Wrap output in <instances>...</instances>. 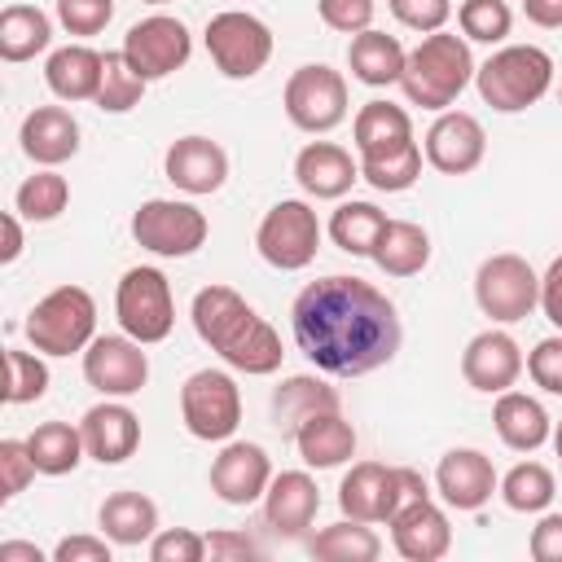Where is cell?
I'll return each instance as SVG.
<instances>
[{"instance_id": "ac0fdd59", "label": "cell", "mask_w": 562, "mask_h": 562, "mask_svg": "<svg viewBox=\"0 0 562 562\" xmlns=\"http://www.w3.org/2000/svg\"><path fill=\"white\" fill-rule=\"evenodd\" d=\"M316 509H321V492H316L312 474H303V470L272 474V483L263 492V522H268L272 536L303 540L307 527L316 522Z\"/></svg>"}, {"instance_id": "b9f144b4", "label": "cell", "mask_w": 562, "mask_h": 562, "mask_svg": "<svg viewBox=\"0 0 562 562\" xmlns=\"http://www.w3.org/2000/svg\"><path fill=\"white\" fill-rule=\"evenodd\" d=\"M4 404H35L48 391V364L40 360V351H4Z\"/></svg>"}, {"instance_id": "52a82bcc", "label": "cell", "mask_w": 562, "mask_h": 562, "mask_svg": "<svg viewBox=\"0 0 562 562\" xmlns=\"http://www.w3.org/2000/svg\"><path fill=\"white\" fill-rule=\"evenodd\" d=\"M474 303H479L483 316H492L501 325L527 321L540 307V277H536V268L522 255L501 250V255L479 263V272H474Z\"/></svg>"}, {"instance_id": "f5cc1de1", "label": "cell", "mask_w": 562, "mask_h": 562, "mask_svg": "<svg viewBox=\"0 0 562 562\" xmlns=\"http://www.w3.org/2000/svg\"><path fill=\"white\" fill-rule=\"evenodd\" d=\"M536 562H562V514H540V522L531 527L527 540Z\"/></svg>"}, {"instance_id": "91938a15", "label": "cell", "mask_w": 562, "mask_h": 562, "mask_svg": "<svg viewBox=\"0 0 562 562\" xmlns=\"http://www.w3.org/2000/svg\"><path fill=\"white\" fill-rule=\"evenodd\" d=\"M140 4H171V0H140Z\"/></svg>"}, {"instance_id": "277c9868", "label": "cell", "mask_w": 562, "mask_h": 562, "mask_svg": "<svg viewBox=\"0 0 562 562\" xmlns=\"http://www.w3.org/2000/svg\"><path fill=\"white\" fill-rule=\"evenodd\" d=\"M549 83H553V57L536 44H505L474 70L479 97L501 114H518L536 105L549 92Z\"/></svg>"}, {"instance_id": "603a6c76", "label": "cell", "mask_w": 562, "mask_h": 562, "mask_svg": "<svg viewBox=\"0 0 562 562\" xmlns=\"http://www.w3.org/2000/svg\"><path fill=\"white\" fill-rule=\"evenodd\" d=\"M435 487L452 509H483L501 487V479L479 448H452L435 465Z\"/></svg>"}, {"instance_id": "7a4b0ae2", "label": "cell", "mask_w": 562, "mask_h": 562, "mask_svg": "<svg viewBox=\"0 0 562 562\" xmlns=\"http://www.w3.org/2000/svg\"><path fill=\"white\" fill-rule=\"evenodd\" d=\"M193 329L198 338L237 373L268 378L281 369V338L277 329L233 290V285H206L193 294Z\"/></svg>"}, {"instance_id": "681fc988", "label": "cell", "mask_w": 562, "mask_h": 562, "mask_svg": "<svg viewBox=\"0 0 562 562\" xmlns=\"http://www.w3.org/2000/svg\"><path fill=\"white\" fill-rule=\"evenodd\" d=\"M527 373L540 391L562 395V338H540L527 356Z\"/></svg>"}, {"instance_id": "ffe728a7", "label": "cell", "mask_w": 562, "mask_h": 562, "mask_svg": "<svg viewBox=\"0 0 562 562\" xmlns=\"http://www.w3.org/2000/svg\"><path fill=\"white\" fill-rule=\"evenodd\" d=\"M518 373H522V351L505 329H483L461 351V378L483 395L509 391L518 382Z\"/></svg>"}, {"instance_id": "7dc6e473", "label": "cell", "mask_w": 562, "mask_h": 562, "mask_svg": "<svg viewBox=\"0 0 562 562\" xmlns=\"http://www.w3.org/2000/svg\"><path fill=\"white\" fill-rule=\"evenodd\" d=\"M373 0H316V13L329 31H342V35H360L373 26Z\"/></svg>"}, {"instance_id": "e0dca14e", "label": "cell", "mask_w": 562, "mask_h": 562, "mask_svg": "<svg viewBox=\"0 0 562 562\" xmlns=\"http://www.w3.org/2000/svg\"><path fill=\"white\" fill-rule=\"evenodd\" d=\"M268 483H272V461L259 443L233 439L211 461V492L224 505H255V501H263Z\"/></svg>"}, {"instance_id": "11a10c76", "label": "cell", "mask_w": 562, "mask_h": 562, "mask_svg": "<svg viewBox=\"0 0 562 562\" xmlns=\"http://www.w3.org/2000/svg\"><path fill=\"white\" fill-rule=\"evenodd\" d=\"M522 13L544 31L562 26V0H522Z\"/></svg>"}, {"instance_id": "6da1fadb", "label": "cell", "mask_w": 562, "mask_h": 562, "mask_svg": "<svg viewBox=\"0 0 562 562\" xmlns=\"http://www.w3.org/2000/svg\"><path fill=\"white\" fill-rule=\"evenodd\" d=\"M299 351L334 378H364L395 360L404 329L395 303L360 277H321L299 290L290 307Z\"/></svg>"}, {"instance_id": "d590c367", "label": "cell", "mask_w": 562, "mask_h": 562, "mask_svg": "<svg viewBox=\"0 0 562 562\" xmlns=\"http://www.w3.org/2000/svg\"><path fill=\"white\" fill-rule=\"evenodd\" d=\"M307 553L321 558V562H373L382 553V540L373 536L369 522L342 518V522L321 527L316 536H307Z\"/></svg>"}, {"instance_id": "836d02e7", "label": "cell", "mask_w": 562, "mask_h": 562, "mask_svg": "<svg viewBox=\"0 0 562 562\" xmlns=\"http://www.w3.org/2000/svg\"><path fill=\"white\" fill-rule=\"evenodd\" d=\"M53 44V22L35 4H4L0 13V57L4 61H31Z\"/></svg>"}, {"instance_id": "7bdbcfd3", "label": "cell", "mask_w": 562, "mask_h": 562, "mask_svg": "<svg viewBox=\"0 0 562 562\" xmlns=\"http://www.w3.org/2000/svg\"><path fill=\"white\" fill-rule=\"evenodd\" d=\"M457 22H461V35L465 40H479V44H501L514 26V13L505 0H461L457 9Z\"/></svg>"}, {"instance_id": "7402d4cb", "label": "cell", "mask_w": 562, "mask_h": 562, "mask_svg": "<svg viewBox=\"0 0 562 562\" xmlns=\"http://www.w3.org/2000/svg\"><path fill=\"white\" fill-rule=\"evenodd\" d=\"M79 435H83V448L92 461L119 465L140 448V417L123 400H105V404H92L83 413Z\"/></svg>"}, {"instance_id": "8992f818", "label": "cell", "mask_w": 562, "mask_h": 562, "mask_svg": "<svg viewBox=\"0 0 562 562\" xmlns=\"http://www.w3.org/2000/svg\"><path fill=\"white\" fill-rule=\"evenodd\" d=\"M26 338L40 356H75L88 351L97 338V303L83 285H57L48 290L31 316H26Z\"/></svg>"}, {"instance_id": "816d5d0a", "label": "cell", "mask_w": 562, "mask_h": 562, "mask_svg": "<svg viewBox=\"0 0 562 562\" xmlns=\"http://www.w3.org/2000/svg\"><path fill=\"white\" fill-rule=\"evenodd\" d=\"M110 536H66L53 549V562H110Z\"/></svg>"}, {"instance_id": "f546056e", "label": "cell", "mask_w": 562, "mask_h": 562, "mask_svg": "<svg viewBox=\"0 0 562 562\" xmlns=\"http://www.w3.org/2000/svg\"><path fill=\"white\" fill-rule=\"evenodd\" d=\"M351 136H356L360 158H382L413 140V119L391 101H364L351 119Z\"/></svg>"}, {"instance_id": "9c48e42d", "label": "cell", "mask_w": 562, "mask_h": 562, "mask_svg": "<svg viewBox=\"0 0 562 562\" xmlns=\"http://www.w3.org/2000/svg\"><path fill=\"white\" fill-rule=\"evenodd\" d=\"M281 105H285V119L299 127V132H334L342 119H347V79L325 66V61H312V66H299L290 79H285V92H281Z\"/></svg>"}, {"instance_id": "f6af8a7d", "label": "cell", "mask_w": 562, "mask_h": 562, "mask_svg": "<svg viewBox=\"0 0 562 562\" xmlns=\"http://www.w3.org/2000/svg\"><path fill=\"white\" fill-rule=\"evenodd\" d=\"M114 18V0H57V22L70 35H101Z\"/></svg>"}, {"instance_id": "44dd1931", "label": "cell", "mask_w": 562, "mask_h": 562, "mask_svg": "<svg viewBox=\"0 0 562 562\" xmlns=\"http://www.w3.org/2000/svg\"><path fill=\"white\" fill-rule=\"evenodd\" d=\"M162 171L180 193L202 198V193H215L228 180V154L211 136H180V140L167 145Z\"/></svg>"}, {"instance_id": "8fae6325", "label": "cell", "mask_w": 562, "mask_h": 562, "mask_svg": "<svg viewBox=\"0 0 562 562\" xmlns=\"http://www.w3.org/2000/svg\"><path fill=\"white\" fill-rule=\"evenodd\" d=\"M114 316L123 334L136 342H162L176 325V303H171V281L158 268H127L119 290H114Z\"/></svg>"}, {"instance_id": "ab89813d", "label": "cell", "mask_w": 562, "mask_h": 562, "mask_svg": "<svg viewBox=\"0 0 562 562\" xmlns=\"http://www.w3.org/2000/svg\"><path fill=\"white\" fill-rule=\"evenodd\" d=\"M145 83L149 79L140 70H132V61L123 53H105V70H101V88H97V110L127 114L132 105H140Z\"/></svg>"}, {"instance_id": "4dcf8cb0", "label": "cell", "mask_w": 562, "mask_h": 562, "mask_svg": "<svg viewBox=\"0 0 562 562\" xmlns=\"http://www.w3.org/2000/svg\"><path fill=\"white\" fill-rule=\"evenodd\" d=\"M404 61H408L404 44H400L395 35H386V31H373V26L360 31V35H351V44H347V66H351V75H356L360 83H369V88L400 83Z\"/></svg>"}, {"instance_id": "db71d44e", "label": "cell", "mask_w": 562, "mask_h": 562, "mask_svg": "<svg viewBox=\"0 0 562 562\" xmlns=\"http://www.w3.org/2000/svg\"><path fill=\"white\" fill-rule=\"evenodd\" d=\"M540 312L562 329V255L549 263V272L540 277Z\"/></svg>"}, {"instance_id": "c3c4849f", "label": "cell", "mask_w": 562, "mask_h": 562, "mask_svg": "<svg viewBox=\"0 0 562 562\" xmlns=\"http://www.w3.org/2000/svg\"><path fill=\"white\" fill-rule=\"evenodd\" d=\"M386 4H391L395 22H404L408 31H422V35L443 31V22L452 18V0H386Z\"/></svg>"}, {"instance_id": "ee69618b", "label": "cell", "mask_w": 562, "mask_h": 562, "mask_svg": "<svg viewBox=\"0 0 562 562\" xmlns=\"http://www.w3.org/2000/svg\"><path fill=\"white\" fill-rule=\"evenodd\" d=\"M35 461L26 439H0V501H13L18 492H26V483L35 479Z\"/></svg>"}, {"instance_id": "74e56055", "label": "cell", "mask_w": 562, "mask_h": 562, "mask_svg": "<svg viewBox=\"0 0 562 562\" xmlns=\"http://www.w3.org/2000/svg\"><path fill=\"white\" fill-rule=\"evenodd\" d=\"M66 202H70V184H66V176H57L53 167L26 176V180L18 184V193H13V211H18L22 220H31V224L57 220V215L66 211Z\"/></svg>"}, {"instance_id": "f907efd6", "label": "cell", "mask_w": 562, "mask_h": 562, "mask_svg": "<svg viewBox=\"0 0 562 562\" xmlns=\"http://www.w3.org/2000/svg\"><path fill=\"white\" fill-rule=\"evenodd\" d=\"M206 558L211 562H246V558H259V540H250L246 531H211Z\"/></svg>"}, {"instance_id": "2e32d148", "label": "cell", "mask_w": 562, "mask_h": 562, "mask_svg": "<svg viewBox=\"0 0 562 562\" xmlns=\"http://www.w3.org/2000/svg\"><path fill=\"white\" fill-rule=\"evenodd\" d=\"M487 154V132L465 110H439L426 132V162L443 176H470Z\"/></svg>"}, {"instance_id": "f1b7e54d", "label": "cell", "mask_w": 562, "mask_h": 562, "mask_svg": "<svg viewBox=\"0 0 562 562\" xmlns=\"http://www.w3.org/2000/svg\"><path fill=\"white\" fill-rule=\"evenodd\" d=\"M101 70H105V57L88 44H66V48L48 53V61H44V79H48L53 97H61V101H97Z\"/></svg>"}, {"instance_id": "bcb514c9", "label": "cell", "mask_w": 562, "mask_h": 562, "mask_svg": "<svg viewBox=\"0 0 562 562\" xmlns=\"http://www.w3.org/2000/svg\"><path fill=\"white\" fill-rule=\"evenodd\" d=\"M149 558H154V562H202V558H206V536H198V531H189V527L154 531Z\"/></svg>"}, {"instance_id": "7c38bea8", "label": "cell", "mask_w": 562, "mask_h": 562, "mask_svg": "<svg viewBox=\"0 0 562 562\" xmlns=\"http://www.w3.org/2000/svg\"><path fill=\"white\" fill-rule=\"evenodd\" d=\"M206 53L224 79H255L272 57V31L255 13L224 9L206 22Z\"/></svg>"}, {"instance_id": "d6a6232c", "label": "cell", "mask_w": 562, "mask_h": 562, "mask_svg": "<svg viewBox=\"0 0 562 562\" xmlns=\"http://www.w3.org/2000/svg\"><path fill=\"white\" fill-rule=\"evenodd\" d=\"M369 259L386 277H417L430 263V237L413 220H386V228L378 233V246H373Z\"/></svg>"}, {"instance_id": "e575fe53", "label": "cell", "mask_w": 562, "mask_h": 562, "mask_svg": "<svg viewBox=\"0 0 562 562\" xmlns=\"http://www.w3.org/2000/svg\"><path fill=\"white\" fill-rule=\"evenodd\" d=\"M26 448H31L35 470L48 474V479L70 474V470L88 457L83 435H79V426H70V422H40V426L26 435Z\"/></svg>"}, {"instance_id": "60d3db41", "label": "cell", "mask_w": 562, "mask_h": 562, "mask_svg": "<svg viewBox=\"0 0 562 562\" xmlns=\"http://www.w3.org/2000/svg\"><path fill=\"white\" fill-rule=\"evenodd\" d=\"M422 176V149L417 140H408L404 149L395 154H382V158H360V180H369L378 193H404L413 189Z\"/></svg>"}, {"instance_id": "8d00e7d4", "label": "cell", "mask_w": 562, "mask_h": 562, "mask_svg": "<svg viewBox=\"0 0 562 562\" xmlns=\"http://www.w3.org/2000/svg\"><path fill=\"white\" fill-rule=\"evenodd\" d=\"M386 228V211H378L373 202H342L334 215H329V237L338 250L347 255H373L378 246V233Z\"/></svg>"}, {"instance_id": "f35d334b", "label": "cell", "mask_w": 562, "mask_h": 562, "mask_svg": "<svg viewBox=\"0 0 562 562\" xmlns=\"http://www.w3.org/2000/svg\"><path fill=\"white\" fill-rule=\"evenodd\" d=\"M501 501L514 509V514H544L549 501H553V474L549 465L540 461H518L505 479H501Z\"/></svg>"}, {"instance_id": "83f0119b", "label": "cell", "mask_w": 562, "mask_h": 562, "mask_svg": "<svg viewBox=\"0 0 562 562\" xmlns=\"http://www.w3.org/2000/svg\"><path fill=\"white\" fill-rule=\"evenodd\" d=\"M294 448H299L303 465H312V470H334V465H342V461L356 457V430H351V422L342 417V408H329V413H316L312 422L299 426Z\"/></svg>"}, {"instance_id": "680465c9", "label": "cell", "mask_w": 562, "mask_h": 562, "mask_svg": "<svg viewBox=\"0 0 562 562\" xmlns=\"http://www.w3.org/2000/svg\"><path fill=\"white\" fill-rule=\"evenodd\" d=\"M553 448H558V461H562V422L553 426Z\"/></svg>"}, {"instance_id": "4316f807", "label": "cell", "mask_w": 562, "mask_h": 562, "mask_svg": "<svg viewBox=\"0 0 562 562\" xmlns=\"http://www.w3.org/2000/svg\"><path fill=\"white\" fill-rule=\"evenodd\" d=\"M492 426H496L501 443H505V448H514V452H536V448L553 435V422H549L544 404H540V400H531L527 391H514V386L496 395Z\"/></svg>"}, {"instance_id": "4fadbf2b", "label": "cell", "mask_w": 562, "mask_h": 562, "mask_svg": "<svg viewBox=\"0 0 562 562\" xmlns=\"http://www.w3.org/2000/svg\"><path fill=\"white\" fill-rule=\"evenodd\" d=\"M211 224L193 202H176V198H149L136 206L132 215V237L136 246H145L149 255L162 259H184L206 241Z\"/></svg>"}, {"instance_id": "3957f363", "label": "cell", "mask_w": 562, "mask_h": 562, "mask_svg": "<svg viewBox=\"0 0 562 562\" xmlns=\"http://www.w3.org/2000/svg\"><path fill=\"white\" fill-rule=\"evenodd\" d=\"M474 57H470V44L461 35H448V31H430L422 35V44L408 53L404 61V75H400V88L413 105L422 110H448L474 79Z\"/></svg>"}, {"instance_id": "d4e9b609", "label": "cell", "mask_w": 562, "mask_h": 562, "mask_svg": "<svg viewBox=\"0 0 562 562\" xmlns=\"http://www.w3.org/2000/svg\"><path fill=\"white\" fill-rule=\"evenodd\" d=\"M22 154L40 167H57L66 158L79 154V123L66 105H35L26 119H22Z\"/></svg>"}, {"instance_id": "ba28073f", "label": "cell", "mask_w": 562, "mask_h": 562, "mask_svg": "<svg viewBox=\"0 0 562 562\" xmlns=\"http://www.w3.org/2000/svg\"><path fill=\"white\" fill-rule=\"evenodd\" d=\"M180 417L193 439L224 443L241 422V391L224 369H198L180 386Z\"/></svg>"}, {"instance_id": "6f0895ef", "label": "cell", "mask_w": 562, "mask_h": 562, "mask_svg": "<svg viewBox=\"0 0 562 562\" xmlns=\"http://www.w3.org/2000/svg\"><path fill=\"white\" fill-rule=\"evenodd\" d=\"M0 562H44V553L26 540H4L0 544Z\"/></svg>"}, {"instance_id": "9a60e30c", "label": "cell", "mask_w": 562, "mask_h": 562, "mask_svg": "<svg viewBox=\"0 0 562 562\" xmlns=\"http://www.w3.org/2000/svg\"><path fill=\"white\" fill-rule=\"evenodd\" d=\"M132 334H97L83 351V378L105 400H127L149 382V356Z\"/></svg>"}, {"instance_id": "5bb4252c", "label": "cell", "mask_w": 562, "mask_h": 562, "mask_svg": "<svg viewBox=\"0 0 562 562\" xmlns=\"http://www.w3.org/2000/svg\"><path fill=\"white\" fill-rule=\"evenodd\" d=\"M119 53H123V57L132 61V70H140L145 79H167V75H176V70L189 61L193 40H189V26H184L180 18H171V13H149V18H140V22L127 26Z\"/></svg>"}, {"instance_id": "484cf974", "label": "cell", "mask_w": 562, "mask_h": 562, "mask_svg": "<svg viewBox=\"0 0 562 562\" xmlns=\"http://www.w3.org/2000/svg\"><path fill=\"white\" fill-rule=\"evenodd\" d=\"M329 408H342V400L329 382H321L312 373H294L272 391V426L281 430V439H294L303 422H312L316 413H329Z\"/></svg>"}, {"instance_id": "94428289", "label": "cell", "mask_w": 562, "mask_h": 562, "mask_svg": "<svg viewBox=\"0 0 562 562\" xmlns=\"http://www.w3.org/2000/svg\"><path fill=\"white\" fill-rule=\"evenodd\" d=\"M558 101H562V92H558Z\"/></svg>"}, {"instance_id": "d6986e66", "label": "cell", "mask_w": 562, "mask_h": 562, "mask_svg": "<svg viewBox=\"0 0 562 562\" xmlns=\"http://www.w3.org/2000/svg\"><path fill=\"white\" fill-rule=\"evenodd\" d=\"M391 544L400 558L408 562H439L448 549H452V527H448V514L422 496V501H408L404 509L391 514Z\"/></svg>"}, {"instance_id": "9f6ffc18", "label": "cell", "mask_w": 562, "mask_h": 562, "mask_svg": "<svg viewBox=\"0 0 562 562\" xmlns=\"http://www.w3.org/2000/svg\"><path fill=\"white\" fill-rule=\"evenodd\" d=\"M0 228H4V246H0V263H13V259L22 255V224H18V215L9 211V215L0 220Z\"/></svg>"}, {"instance_id": "cb8c5ba5", "label": "cell", "mask_w": 562, "mask_h": 562, "mask_svg": "<svg viewBox=\"0 0 562 562\" xmlns=\"http://www.w3.org/2000/svg\"><path fill=\"white\" fill-rule=\"evenodd\" d=\"M294 180H299V189L307 198L334 202V198L351 193V184L360 180V162H351V154L342 145H334V140H312L294 158Z\"/></svg>"}, {"instance_id": "1f68e13d", "label": "cell", "mask_w": 562, "mask_h": 562, "mask_svg": "<svg viewBox=\"0 0 562 562\" xmlns=\"http://www.w3.org/2000/svg\"><path fill=\"white\" fill-rule=\"evenodd\" d=\"M101 536H110L114 544H145L158 531V505L145 492H110L97 509Z\"/></svg>"}, {"instance_id": "5b68a950", "label": "cell", "mask_w": 562, "mask_h": 562, "mask_svg": "<svg viewBox=\"0 0 562 562\" xmlns=\"http://www.w3.org/2000/svg\"><path fill=\"white\" fill-rule=\"evenodd\" d=\"M426 479L408 465H382V461H356L342 483H338V509L342 518H360V522H391L395 509H404L408 501H422Z\"/></svg>"}, {"instance_id": "30bf717a", "label": "cell", "mask_w": 562, "mask_h": 562, "mask_svg": "<svg viewBox=\"0 0 562 562\" xmlns=\"http://www.w3.org/2000/svg\"><path fill=\"white\" fill-rule=\"evenodd\" d=\"M255 246H259L263 263H272L277 272H299L321 250V220H316V211L303 198H281L259 220Z\"/></svg>"}]
</instances>
